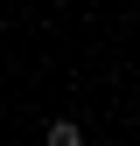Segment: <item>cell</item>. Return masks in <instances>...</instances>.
<instances>
[{"label":"cell","mask_w":140,"mask_h":146,"mask_svg":"<svg viewBox=\"0 0 140 146\" xmlns=\"http://www.w3.org/2000/svg\"><path fill=\"white\" fill-rule=\"evenodd\" d=\"M49 146H84V132H77V125L63 118V125H49Z\"/></svg>","instance_id":"1"}]
</instances>
